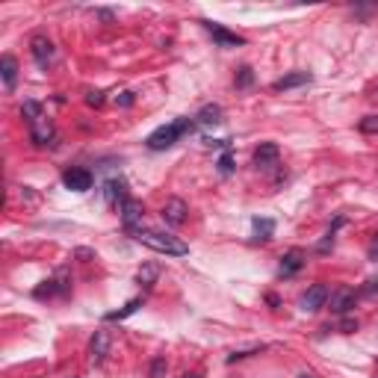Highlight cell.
Here are the masks:
<instances>
[{"label": "cell", "instance_id": "obj_9", "mask_svg": "<svg viewBox=\"0 0 378 378\" xmlns=\"http://www.w3.org/2000/svg\"><path fill=\"white\" fill-rule=\"evenodd\" d=\"M30 50H33V60L39 68H48L53 62V41L48 36H33Z\"/></svg>", "mask_w": 378, "mask_h": 378}, {"label": "cell", "instance_id": "obj_23", "mask_svg": "<svg viewBox=\"0 0 378 378\" xmlns=\"http://www.w3.org/2000/svg\"><path fill=\"white\" fill-rule=\"evenodd\" d=\"M251 80H255V74H251V68H248V65H243V68H240V74H236V86L245 89V86H251Z\"/></svg>", "mask_w": 378, "mask_h": 378}, {"label": "cell", "instance_id": "obj_16", "mask_svg": "<svg viewBox=\"0 0 378 378\" xmlns=\"http://www.w3.org/2000/svg\"><path fill=\"white\" fill-rule=\"evenodd\" d=\"M304 83H311V74H307V72H296V74H287V77H281V80H275L272 89H275V92H287V89L304 86Z\"/></svg>", "mask_w": 378, "mask_h": 378}, {"label": "cell", "instance_id": "obj_28", "mask_svg": "<svg viewBox=\"0 0 378 378\" xmlns=\"http://www.w3.org/2000/svg\"><path fill=\"white\" fill-rule=\"evenodd\" d=\"M370 257H378V231L372 236V245H370Z\"/></svg>", "mask_w": 378, "mask_h": 378}, {"label": "cell", "instance_id": "obj_20", "mask_svg": "<svg viewBox=\"0 0 378 378\" xmlns=\"http://www.w3.org/2000/svg\"><path fill=\"white\" fill-rule=\"evenodd\" d=\"M139 307H142V299H133L121 307V311H113V313H107V322H121V319H128L130 313H136Z\"/></svg>", "mask_w": 378, "mask_h": 378}, {"label": "cell", "instance_id": "obj_2", "mask_svg": "<svg viewBox=\"0 0 378 378\" xmlns=\"http://www.w3.org/2000/svg\"><path fill=\"white\" fill-rule=\"evenodd\" d=\"M21 116L27 119V128H30L33 142H36V145H50V139H53V124H50V119L45 116V107H41L39 101H24Z\"/></svg>", "mask_w": 378, "mask_h": 378}, {"label": "cell", "instance_id": "obj_29", "mask_svg": "<svg viewBox=\"0 0 378 378\" xmlns=\"http://www.w3.org/2000/svg\"><path fill=\"white\" fill-rule=\"evenodd\" d=\"M299 378H313V372H302V375H299Z\"/></svg>", "mask_w": 378, "mask_h": 378}, {"label": "cell", "instance_id": "obj_14", "mask_svg": "<svg viewBox=\"0 0 378 378\" xmlns=\"http://www.w3.org/2000/svg\"><path fill=\"white\" fill-rule=\"evenodd\" d=\"M302 266H304V251L302 248H292V251H287V255L281 257V269H278V275L290 278V275H296Z\"/></svg>", "mask_w": 378, "mask_h": 378}, {"label": "cell", "instance_id": "obj_27", "mask_svg": "<svg viewBox=\"0 0 378 378\" xmlns=\"http://www.w3.org/2000/svg\"><path fill=\"white\" fill-rule=\"evenodd\" d=\"M119 104H121V107H130V104H133V95H130V92H121Z\"/></svg>", "mask_w": 378, "mask_h": 378}, {"label": "cell", "instance_id": "obj_6", "mask_svg": "<svg viewBox=\"0 0 378 378\" xmlns=\"http://www.w3.org/2000/svg\"><path fill=\"white\" fill-rule=\"evenodd\" d=\"M201 27L216 39V45H219V48H243V45H245V39H243V36H236V33L225 30V27L216 24V21H201Z\"/></svg>", "mask_w": 378, "mask_h": 378}, {"label": "cell", "instance_id": "obj_22", "mask_svg": "<svg viewBox=\"0 0 378 378\" xmlns=\"http://www.w3.org/2000/svg\"><path fill=\"white\" fill-rule=\"evenodd\" d=\"M234 172V154L231 151H225V154H222V157H219V175H231Z\"/></svg>", "mask_w": 378, "mask_h": 378}, {"label": "cell", "instance_id": "obj_3", "mask_svg": "<svg viewBox=\"0 0 378 378\" xmlns=\"http://www.w3.org/2000/svg\"><path fill=\"white\" fill-rule=\"evenodd\" d=\"M192 128H195V121H189V119L169 121V124H163V128L154 130V133L145 139V145H148L151 151H166V148H172L184 133H189Z\"/></svg>", "mask_w": 378, "mask_h": 378}, {"label": "cell", "instance_id": "obj_15", "mask_svg": "<svg viewBox=\"0 0 378 378\" xmlns=\"http://www.w3.org/2000/svg\"><path fill=\"white\" fill-rule=\"evenodd\" d=\"M0 77H4V86H6V92H12L15 89V80H18V62H15V57H0Z\"/></svg>", "mask_w": 378, "mask_h": 378}, {"label": "cell", "instance_id": "obj_26", "mask_svg": "<svg viewBox=\"0 0 378 378\" xmlns=\"http://www.w3.org/2000/svg\"><path fill=\"white\" fill-rule=\"evenodd\" d=\"M163 370H166V358H157V360H154V370H151V378H163Z\"/></svg>", "mask_w": 378, "mask_h": 378}, {"label": "cell", "instance_id": "obj_18", "mask_svg": "<svg viewBox=\"0 0 378 378\" xmlns=\"http://www.w3.org/2000/svg\"><path fill=\"white\" fill-rule=\"evenodd\" d=\"M251 231H255V240H272V234H275V222L272 219H251Z\"/></svg>", "mask_w": 378, "mask_h": 378}, {"label": "cell", "instance_id": "obj_17", "mask_svg": "<svg viewBox=\"0 0 378 378\" xmlns=\"http://www.w3.org/2000/svg\"><path fill=\"white\" fill-rule=\"evenodd\" d=\"M130 195H128V184H124L121 177H116V180H109L107 184V201L109 204H124Z\"/></svg>", "mask_w": 378, "mask_h": 378}, {"label": "cell", "instance_id": "obj_13", "mask_svg": "<svg viewBox=\"0 0 378 378\" xmlns=\"http://www.w3.org/2000/svg\"><path fill=\"white\" fill-rule=\"evenodd\" d=\"M109 355V331L101 328V331H95V340H92V349H89V358L92 363H104Z\"/></svg>", "mask_w": 378, "mask_h": 378}, {"label": "cell", "instance_id": "obj_1", "mask_svg": "<svg viewBox=\"0 0 378 378\" xmlns=\"http://www.w3.org/2000/svg\"><path fill=\"white\" fill-rule=\"evenodd\" d=\"M133 240L142 243V245H148L151 251L169 255V257H184V255H189V245H187L184 240H177V236H172V234H163V231H145V228H139V231H133Z\"/></svg>", "mask_w": 378, "mask_h": 378}, {"label": "cell", "instance_id": "obj_11", "mask_svg": "<svg viewBox=\"0 0 378 378\" xmlns=\"http://www.w3.org/2000/svg\"><path fill=\"white\" fill-rule=\"evenodd\" d=\"M328 299H331V311L334 313H349L355 307V290L352 287H337Z\"/></svg>", "mask_w": 378, "mask_h": 378}, {"label": "cell", "instance_id": "obj_8", "mask_svg": "<svg viewBox=\"0 0 378 378\" xmlns=\"http://www.w3.org/2000/svg\"><path fill=\"white\" fill-rule=\"evenodd\" d=\"M187 213H189V207H187L184 198H169V201L163 204V219H166V225H172V228L184 225Z\"/></svg>", "mask_w": 378, "mask_h": 378}, {"label": "cell", "instance_id": "obj_4", "mask_svg": "<svg viewBox=\"0 0 378 378\" xmlns=\"http://www.w3.org/2000/svg\"><path fill=\"white\" fill-rule=\"evenodd\" d=\"M68 290H72V278H68V269H57V275L48 278V281L36 290V299H53V296H65Z\"/></svg>", "mask_w": 378, "mask_h": 378}, {"label": "cell", "instance_id": "obj_21", "mask_svg": "<svg viewBox=\"0 0 378 378\" xmlns=\"http://www.w3.org/2000/svg\"><path fill=\"white\" fill-rule=\"evenodd\" d=\"M157 275H160V266H154V263H148V266H142V269H139V275H136V281H139V284H145V287H151L154 281H157Z\"/></svg>", "mask_w": 378, "mask_h": 378}, {"label": "cell", "instance_id": "obj_10", "mask_svg": "<svg viewBox=\"0 0 378 378\" xmlns=\"http://www.w3.org/2000/svg\"><path fill=\"white\" fill-rule=\"evenodd\" d=\"M278 154H281V151H278L275 142H260L255 148V157H251V160H255L257 169H272V166H278Z\"/></svg>", "mask_w": 378, "mask_h": 378}, {"label": "cell", "instance_id": "obj_5", "mask_svg": "<svg viewBox=\"0 0 378 378\" xmlns=\"http://www.w3.org/2000/svg\"><path fill=\"white\" fill-rule=\"evenodd\" d=\"M328 296H331V290L325 284H313V287H307V292L299 299V307H302L304 313H316L319 307H325Z\"/></svg>", "mask_w": 378, "mask_h": 378}, {"label": "cell", "instance_id": "obj_7", "mask_svg": "<svg viewBox=\"0 0 378 378\" xmlns=\"http://www.w3.org/2000/svg\"><path fill=\"white\" fill-rule=\"evenodd\" d=\"M62 184H65V189H72V192H89L92 184H95V177H92L89 169H68L62 175Z\"/></svg>", "mask_w": 378, "mask_h": 378}, {"label": "cell", "instance_id": "obj_12", "mask_svg": "<svg viewBox=\"0 0 378 378\" xmlns=\"http://www.w3.org/2000/svg\"><path fill=\"white\" fill-rule=\"evenodd\" d=\"M121 222H124V228H128L130 234L139 231V222H142V204H139L136 198H128L121 204Z\"/></svg>", "mask_w": 378, "mask_h": 378}, {"label": "cell", "instance_id": "obj_24", "mask_svg": "<svg viewBox=\"0 0 378 378\" xmlns=\"http://www.w3.org/2000/svg\"><path fill=\"white\" fill-rule=\"evenodd\" d=\"M360 133H378V116L360 119Z\"/></svg>", "mask_w": 378, "mask_h": 378}, {"label": "cell", "instance_id": "obj_19", "mask_svg": "<svg viewBox=\"0 0 378 378\" xmlns=\"http://www.w3.org/2000/svg\"><path fill=\"white\" fill-rule=\"evenodd\" d=\"M195 121L204 124V128H210V124H219V121H222V107H219V104H207V107H201V113L195 116Z\"/></svg>", "mask_w": 378, "mask_h": 378}, {"label": "cell", "instance_id": "obj_25", "mask_svg": "<svg viewBox=\"0 0 378 378\" xmlns=\"http://www.w3.org/2000/svg\"><path fill=\"white\" fill-rule=\"evenodd\" d=\"M86 104H89V107H101V104H104V92H89V95H86Z\"/></svg>", "mask_w": 378, "mask_h": 378}, {"label": "cell", "instance_id": "obj_30", "mask_svg": "<svg viewBox=\"0 0 378 378\" xmlns=\"http://www.w3.org/2000/svg\"><path fill=\"white\" fill-rule=\"evenodd\" d=\"M184 378H198V375H184Z\"/></svg>", "mask_w": 378, "mask_h": 378}]
</instances>
